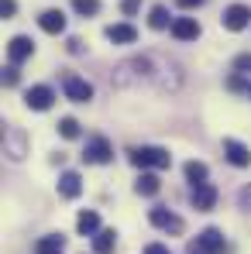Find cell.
<instances>
[{"instance_id":"4dcf8cb0","label":"cell","mask_w":251,"mask_h":254,"mask_svg":"<svg viewBox=\"0 0 251 254\" xmlns=\"http://www.w3.org/2000/svg\"><path fill=\"white\" fill-rule=\"evenodd\" d=\"M248 96H251V86H248Z\"/></svg>"},{"instance_id":"ffe728a7","label":"cell","mask_w":251,"mask_h":254,"mask_svg":"<svg viewBox=\"0 0 251 254\" xmlns=\"http://www.w3.org/2000/svg\"><path fill=\"white\" fill-rule=\"evenodd\" d=\"M148 24L155 28V31H162V28H172V21H168V10L159 3V7H152V14H148Z\"/></svg>"},{"instance_id":"e0dca14e","label":"cell","mask_w":251,"mask_h":254,"mask_svg":"<svg viewBox=\"0 0 251 254\" xmlns=\"http://www.w3.org/2000/svg\"><path fill=\"white\" fill-rule=\"evenodd\" d=\"M62 251H66V241L59 234H48V237H42L35 244V254H62Z\"/></svg>"},{"instance_id":"603a6c76","label":"cell","mask_w":251,"mask_h":254,"mask_svg":"<svg viewBox=\"0 0 251 254\" xmlns=\"http://www.w3.org/2000/svg\"><path fill=\"white\" fill-rule=\"evenodd\" d=\"M234 69L238 72H251V55H238L234 59Z\"/></svg>"},{"instance_id":"83f0119b","label":"cell","mask_w":251,"mask_h":254,"mask_svg":"<svg viewBox=\"0 0 251 254\" xmlns=\"http://www.w3.org/2000/svg\"><path fill=\"white\" fill-rule=\"evenodd\" d=\"M175 3H179V7H186V10H193V7H203L207 0H175Z\"/></svg>"},{"instance_id":"277c9868","label":"cell","mask_w":251,"mask_h":254,"mask_svg":"<svg viewBox=\"0 0 251 254\" xmlns=\"http://www.w3.org/2000/svg\"><path fill=\"white\" fill-rule=\"evenodd\" d=\"M62 89H66V96L73 100V103H89L93 100V86L80 79V76H66L62 79Z\"/></svg>"},{"instance_id":"ac0fdd59","label":"cell","mask_w":251,"mask_h":254,"mask_svg":"<svg viewBox=\"0 0 251 254\" xmlns=\"http://www.w3.org/2000/svg\"><path fill=\"white\" fill-rule=\"evenodd\" d=\"M114 248H117V234H114V230H100V234L93 237V251L96 254H110Z\"/></svg>"},{"instance_id":"ba28073f","label":"cell","mask_w":251,"mask_h":254,"mask_svg":"<svg viewBox=\"0 0 251 254\" xmlns=\"http://www.w3.org/2000/svg\"><path fill=\"white\" fill-rule=\"evenodd\" d=\"M224 158H227L234 169H248V165H251V151L241 144V141H234V137L224 141Z\"/></svg>"},{"instance_id":"7a4b0ae2","label":"cell","mask_w":251,"mask_h":254,"mask_svg":"<svg viewBox=\"0 0 251 254\" xmlns=\"http://www.w3.org/2000/svg\"><path fill=\"white\" fill-rule=\"evenodd\" d=\"M224 251H227V241H224V234L217 227H207L193 244V254H224Z\"/></svg>"},{"instance_id":"5bb4252c","label":"cell","mask_w":251,"mask_h":254,"mask_svg":"<svg viewBox=\"0 0 251 254\" xmlns=\"http://www.w3.org/2000/svg\"><path fill=\"white\" fill-rule=\"evenodd\" d=\"M76 230L86 234V237H96V234H100V213L96 210H83L80 220H76Z\"/></svg>"},{"instance_id":"2e32d148","label":"cell","mask_w":251,"mask_h":254,"mask_svg":"<svg viewBox=\"0 0 251 254\" xmlns=\"http://www.w3.org/2000/svg\"><path fill=\"white\" fill-rule=\"evenodd\" d=\"M134 189H138V196H155V192L162 189V182H159L155 172H141V179L134 182Z\"/></svg>"},{"instance_id":"8fae6325","label":"cell","mask_w":251,"mask_h":254,"mask_svg":"<svg viewBox=\"0 0 251 254\" xmlns=\"http://www.w3.org/2000/svg\"><path fill=\"white\" fill-rule=\"evenodd\" d=\"M52 100H55V93H52L48 86H31V89L24 93V103H28L31 110H48Z\"/></svg>"},{"instance_id":"4316f807","label":"cell","mask_w":251,"mask_h":254,"mask_svg":"<svg viewBox=\"0 0 251 254\" xmlns=\"http://www.w3.org/2000/svg\"><path fill=\"white\" fill-rule=\"evenodd\" d=\"M138 3H141V0H121V10H124V14H134Z\"/></svg>"},{"instance_id":"cb8c5ba5","label":"cell","mask_w":251,"mask_h":254,"mask_svg":"<svg viewBox=\"0 0 251 254\" xmlns=\"http://www.w3.org/2000/svg\"><path fill=\"white\" fill-rule=\"evenodd\" d=\"M3 83H7V86L17 83V65H7V69H3Z\"/></svg>"},{"instance_id":"5b68a950","label":"cell","mask_w":251,"mask_h":254,"mask_svg":"<svg viewBox=\"0 0 251 254\" xmlns=\"http://www.w3.org/2000/svg\"><path fill=\"white\" fill-rule=\"evenodd\" d=\"M83 158L89 162V165H107V162L114 158V151H110V141H107V137H93V141L86 144Z\"/></svg>"},{"instance_id":"d6986e66","label":"cell","mask_w":251,"mask_h":254,"mask_svg":"<svg viewBox=\"0 0 251 254\" xmlns=\"http://www.w3.org/2000/svg\"><path fill=\"white\" fill-rule=\"evenodd\" d=\"M186 179H189L193 186H200V182L210 179V169L203 165V162H186Z\"/></svg>"},{"instance_id":"6da1fadb","label":"cell","mask_w":251,"mask_h":254,"mask_svg":"<svg viewBox=\"0 0 251 254\" xmlns=\"http://www.w3.org/2000/svg\"><path fill=\"white\" fill-rule=\"evenodd\" d=\"M131 162H134L138 169H168V165H172V155H168L166 148L141 144V148H134V151H131Z\"/></svg>"},{"instance_id":"8992f818","label":"cell","mask_w":251,"mask_h":254,"mask_svg":"<svg viewBox=\"0 0 251 254\" xmlns=\"http://www.w3.org/2000/svg\"><path fill=\"white\" fill-rule=\"evenodd\" d=\"M31 55H35V42H31L28 35L10 38V45H7V59H10V65H21V62L31 59Z\"/></svg>"},{"instance_id":"7402d4cb","label":"cell","mask_w":251,"mask_h":254,"mask_svg":"<svg viewBox=\"0 0 251 254\" xmlns=\"http://www.w3.org/2000/svg\"><path fill=\"white\" fill-rule=\"evenodd\" d=\"M73 7H76V14H83V17L100 14V0H73Z\"/></svg>"},{"instance_id":"30bf717a","label":"cell","mask_w":251,"mask_h":254,"mask_svg":"<svg viewBox=\"0 0 251 254\" xmlns=\"http://www.w3.org/2000/svg\"><path fill=\"white\" fill-rule=\"evenodd\" d=\"M172 35H175L179 42H196V38H200L196 17H175V21H172Z\"/></svg>"},{"instance_id":"3957f363","label":"cell","mask_w":251,"mask_h":254,"mask_svg":"<svg viewBox=\"0 0 251 254\" xmlns=\"http://www.w3.org/2000/svg\"><path fill=\"white\" fill-rule=\"evenodd\" d=\"M248 24H251V7L231 3V7L224 10V28H227V31H245Z\"/></svg>"},{"instance_id":"f546056e","label":"cell","mask_w":251,"mask_h":254,"mask_svg":"<svg viewBox=\"0 0 251 254\" xmlns=\"http://www.w3.org/2000/svg\"><path fill=\"white\" fill-rule=\"evenodd\" d=\"M69 52L80 55V52H83V42H80V38H69Z\"/></svg>"},{"instance_id":"4fadbf2b","label":"cell","mask_w":251,"mask_h":254,"mask_svg":"<svg viewBox=\"0 0 251 254\" xmlns=\"http://www.w3.org/2000/svg\"><path fill=\"white\" fill-rule=\"evenodd\" d=\"M80 192H83V179H80V172H62V175H59V196L76 199Z\"/></svg>"},{"instance_id":"9c48e42d","label":"cell","mask_w":251,"mask_h":254,"mask_svg":"<svg viewBox=\"0 0 251 254\" xmlns=\"http://www.w3.org/2000/svg\"><path fill=\"white\" fill-rule=\"evenodd\" d=\"M189 203L196 206L200 213L213 210V203H217V189L210 186V182H200V186H193V192H189Z\"/></svg>"},{"instance_id":"d4e9b609","label":"cell","mask_w":251,"mask_h":254,"mask_svg":"<svg viewBox=\"0 0 251 254\" xmlns=\"http://www.w3.org/2000/svg\"><path fill=\"white\" fill-rule=\"evenodd\" d=\"M0 10H3V17H14V14H17V3H14V0H3Z\"/></svg>"},{"instance_id":"f1b7e54d","label":"cell","mask_w":251,"mask_h":254,"mask_svg":"<svg viewBox=\"0 0 251 254\" xmlns=\"http://www.w3.org/2000/svg\"><path fill=\"white\" fill-rule=\"evenodd\" d=\"M238 199H241V206H251V186L241 189V196H238Z\"/></svg>"},{"instance_id":"9a60e30c","label":"cell","mask_w":251,"mask_h":254,"mask_svg":"<svg viewBox=\"0 0 251 254\" xmlns=\"http://www.w3.org/2000/svg\"><path fill=\"white\" fill-rule=\"evenodd\" d=\"M107 38L114 45H134L138 42V31H134L131 24H110V28H107Z\"/></svg>"},{"instance_id":"484cf974","label":"cell","mask_w":251,"mask_h":254,"mask_svg":"<svg viewBox=\"0 0 251 254\" xmlns=\"http://www.w3.org/2000/svg\"><path fill=\"white\" fill-rule=\"evenodd\" d=\"M145 254H172L166 248V244H148V248H145Z\"/></svg>"},{"instance_id":"7c38bea8","label":"cell","mask_w":251,"mask_h":254,"mask_svg":"<svg viewBox=\"0 0 251 254\" xmlns=\"http://www.w3.org/2000/svg\"><path fill=\"white\" fill-rule=\"evenodd\" d=\"M38 24H42V31L45 35H62L66 31V14L62 10H42V17H38Z\"/></svg>"},{"instance_id":"52a82bcc","label":"cell","mask_w":251,"mask_h":254,"mask_svg":"<svg viewBox=\"0 0 251 254\" xmlns=\"http://www.w3.org/2000/svg\"><path fill=\"white\" fill-rule=\"evenodd\" d=\"M148 220L159 227V230H168V234H182L186 230V223L175 216V213H168V210H162V206H155V210L148 213Z\"/></svg>"},{"instance_id":"44dd1931","label":"cell","mask_w":251,"mask_h":254,"mask_svg":"<svg viewBox=\"0 0 251 254\" xmlns=\"http://www.w3.org/2000/svg\"><path fill=\"white\" fill-rule=\"evenodd\" d=\"M59 134L69 137V141L80 137V121H76V117H62V121H59Z\"/></svg>"}]
</instances>
